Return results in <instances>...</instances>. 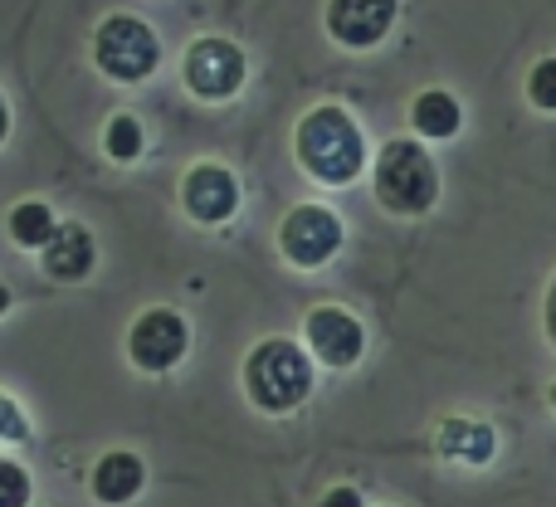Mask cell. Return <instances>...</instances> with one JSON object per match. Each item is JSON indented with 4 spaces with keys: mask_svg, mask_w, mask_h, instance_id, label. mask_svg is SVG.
I'll return each mask as SVG.
<instances>
[{
    "mask_svg": "<svg viewBox=\"0 0 556 507\" xmlns=\"http://www.w3.org/2000/svg\"><path fill=\"white\" fill-rule=\"evenodd\" d=\"M293 156L317 186H352L366 172V137L346 107L317 103L313 113L298 117Z\"/></svg>",
    "mask_w": 556,
    "mask_h": 507,
    "instance_id": "obj_1",
    "label": "cell"
},
{
    "mask_svg": "<svg viewBox=\"0 0 556 507\" xmlns=\"http://www.w3.org/2000/svg\"><path fill=\"white\" fill-rule=\"evenodd\" d=\"M244 395L254 410L288 415L313 395V356L288 337H264L250 356H244Z\"/></svg>",
    "mask_w": 556,
    "mask_h": 507,
    "instance_id": "obj_2",
    "label": "cell"
},
{
    "mask_svg": "<svg viewBox=\"0 0 556 507\" xmlns=\"http://www.w3.org/2000/svg\"><path fill=\"white\" fill-rule=\"evenodd\" d=\"M371 186L381 211L415 220V215L434 211V201H440V166L415 137H391L371 166Z\"/></svg>",
    "mask_w": 556,
    "mask_h": 507,
    "instance_id": "obj_3",
    "label": "cell"
},
{
    "mask_svg": "<svg viewBox=\"0 0 556 507\" xmlns=\"http://www.w3.org/2000/svg\"><path fill=\"white\" fill-rule=\"evenodd\" d=\"M93 64H98V74L113 78V84H142V78H152L156 64H162L156 29L147 25V20L127 15V10L98 20V29H93Z\"/></svg>",
    "mask_w": 556,
    "mask_h": 507,
    "instance_id": "obj_4",
    "label": "cell"
},
{
    "mask_svg": "<svg viewBox=\"0 0 556 507\" xmlns=\"http://www.w3.org/2000/svg\"><path fill=\"white\" fill-rule=\"evenodd\" d=\"M181 74H186V88H191L195 98H205V103H230V98L244 88L250 64H244V49L235 45V39L205 35L186 49Z\"/></svg>",
    "mask_w": 556,
    "mask_h": 507,
    "instance_id": "obj_5",
    "label": "cell"
},
{
    "mask_svg": "<svg viewBox=\"0 0 556 507\" xmlns=\"http://www.w3.org/2000/svg\"><path fill=\"white\" fill-rule=\"evenodd\" d=\"M191 352V327L176 307H147L127 332V356L137 371L147 376H166L181 366V356Z\"/></svg>",
    "mask_w": 556,
    "mask_h": 507,
    "instance_id": "obj_6",
    "label": "cell"
},
{
    "mask_svg": "<svg viewBox=\"0 0 556 507\" xmlns=\"http://www.w3.org/2000/svg\"><path fill=\"white\" fill-rule=\"evenodd\" d=\"M342 240H346V230L337 220V211H327V205H293L283 215V225H278V250H283V258L293 268L332 264Z\"/></svg>",
    "mask_w": 556,
    "mask_h": 507,
    "instance_id": "obj_7",
    "label": "cell"
},
{
    "mask_svg": "<svg viewBox=\"0 0 556 507\" xmlns=\"http://www.w3.org/2000/svg\"><path fill=\"white\" fill-rule=\"evenodd\" d=\"M303 342H307V356H317L323 366H332V371H346V366L362 362L366 352V332L362 322H356L346 307H313V313L303 317Z\"/></svg>",
    "mask_w": 556,
    "mask_h": 507,
    "instance_id": "obj_8",
    "label": "cell"
},
{
    "mask_svg": "<svg viewBox=\"0 0 556 507\" xmlns=\"http://www.w3.org/2000/svg\"><path fill=\"white\" fill-rule=\"evenodd\" d=\"M401 0H327V35L342 49H376L395 25Z\"/></svg>",
    "mask_w": 556,
    "mask_h": 507,
    "instance_id": "obj_9",
    "label": "cell"
},
{
    "mask_svg": "<svg viewBox=\"0 0 556 507\" xmlns=\"http://www.w3.org/2000/svg\"><path fill=\"white\" fill-rule=\"evenodd\" d=\"M181 205L195 225H225L240 211V181L215 162H201L181 176Z\"/></svg>",
    "mask_w": 556,
    "mask_h": 507,
    "instance_id": "obj_10",
    "label": "cell"
},
{
    "mask_svg": "<svg viewBox=\"0 0 556 507\" xmlns=\"http://www.w3.org/2000/svg\"><path fill=\"white\" fill-rule=\"evenodd\" d=\"M39 258H45V274L49 278H59V283H78V278L93 274L98 244H93V235H88L78 220H64L54 235H49V244L39 250Z\"/></svg>",
    "mask_w": 556,
    "mask_h": 507,
    "instance_id": "obj_11",
    "label": "cell"
},
{
    "mask_svg": "<svg viewBox=\"0 0 556 507\" xmlns=\"http://www.w3.org/2000/svg\"><path fill=\"white\" fill-rule=\"evenodd\" d=\"M93 498L103 503V507H123V503H132L137 493H142V483H147V464L137 459L132 449H108L103 459L93 464Z\"/></svg>",
    "mask_w": 556,
    "mask_h": 507,
    "instance_id": "obj_12",
    "label": "cell"
},
{
    "mask_svg": "<svg viewBox=\"0 0 556 507\" xmlns=\"http://www.w3.org/2000/svg\"><path fill=\"white\" fill-rule=\"evenodd\" d=\"M434 444H440V454L454 464H489L493 449H498V434L483 420H444Z\"/></svg>",
    "mask_w": 556,
    "mask_h": 507,
    "instance_id": "obj_13",
    "label": "cell"
},
{
    "mask_svg": "<svg viewBox=\"0 0 556 507\" xmlns=\"http://www.w3.org/2000/svg\"><path fill=\"white\" fill-rule=\"evenodd\" d=\"M410 123H415V132L430 137V142H450L464 127V107H459V98L444 93V88H425L410 103Z\"/></svg>",
    "mask_w": 556,
    "mask_h": 507,
    "instance_id": "obj_14",
    "label": "cell"
},
{
    "mask_svg": "<svg viewBox=\"0 0 556 507\" xmlns=\"http://www.w3.org/2000/svg\"><path fill=\"white\" fill-rule=\"evenodd\" d=\"M10 240L20 244V250H45L49 244V235L59 230V220H54V211H49L45 201H20L15 211H10Z\"/></svg>",
    "mask_w": 556,
    "mask_h": 507,
    "instance_id": "obj_15",
    "label": "cell"
},
{
    "mask_svg": "<svg viewBox=\"0 0 556 507\" xmlns=\"http://www.w3.org/2000/svg\"><path fill=\"white\" fill-rule=\"evenodd\" d=\"M142 147H147V137H142V123H137L132 113H117V117H108V127H103V152L113 156V162H137L142 156Z\"/></svg>",
    "mask_w": 556,
    "mask_h": 507,
    "instance_id": "obj_16",
    "label": "cell"
},
{
    "mask_svg": "<svg viewBox=\"0 0 556 507\" xmlns=\"http://www.w3.org/2000/svg\"><path fill=\"white\" fill-rule=\"evenodd\" d=\"M528 98H532V107H538V113H556V54H547V59H538V64H532Z\"/></svg>",
    "mask_w": 556,
    "mask_h": 507,
    "instance_id": "obj_17",
    "label": "cell"
},
{
    "mask_svg": "<svg viewBox=\"0 0 556 507\" xmlns=\"http://www.w3.org/2000/svg\"><path fill=\"white\" fill-rule=\"evenodd\" d=\"M29 498H35L29 473L15 459H0V507H29Z\"/></svg>",
    "mask_w": 556,
    "mask_h": 507,
    "instance_id": "obj_18",
    "label": "cell"
},
{
    "mask_svg": "<svg viewBox=\"0 0 556 507\" xmlns=\"http://www.w3.org/2000/svg\"><path fill=\"white\" fill-rule=\"evenodd\" d=\"M0 440H5V444H25V440H29V420H25V410H20V405L10 401L5 391H0Z\"/></svg>",
    "mask_w": 556,
    "mask_h": 507,
    "instance_id": "obj_19",
    "label": "cell"
},
{
    "mask_svg": "<svg viewBox=\"0 0 556 507\" xmlns=\"http://www.w3.org/2000/svg\"><path fill=\"white\" fill-rule=\"evenodd\" d=\"M317 507H362V493L346 489V483H342V489H332V493H327V498L317 503Z\"/></svg>",
    "mask_w": 556,
    "mask_h": 507,
    "instance_id": "obj_20",
    "label": "cell"
},
{
    "mask_svg": "<svg viewBox=\"0 0 556 507\" xmlns=\"http://www.w3.org/2000/svg\"><path fill=\"white\" fill-rule=\"evenodd\" d=\"M542 322H547V337H552V346H556V278H552V288H547V307H542Z\"/></svg>",
    "mask_w": 556,
    "mask_h": 507,
    "instance_id": "obj_21",
    "label": "cell"
},
{
    "mask_svg": "<svg viewBox=\"0 0 556 507\" xmlns=\"http://www.w3.org/2000/svg\"><path fill=\"white\" fill-rule=\"evenodd\" d=\"M10 137V103H5V93H0V142Z\"/></svg>",
    "mask_w": 556,
    "mask_h": 507,
    "instance_id": "obj_22",
    "label": "cell"
},
{
    "mask_svg": "<svg viewBox=\"0 0 556 507\" xmlns=\"http://www.w3.org/2000/svg\"><path fill=\"white\" fill-rule=\"evenodd\" d=\"M5 307H10V288L0 283V317H5Z\"/></svg>",
    "mask_w": 556,
    "mask_h": 507,
    "instance_id": "obj_23",
    "label": "cell"
},
{
    "mask_svg": "<svg viewBox=\"0 0 556 507\" xmlns=\"http://www.w3.org/2000/svg\"><path fill=\"white\" fill-rule=\"evenodd\" d=\"M552 410H556V381H552Z\"/></svg>",
    "mask_w": 556,
    "mask_h": 507,
    "instance_id": "obj_24",
    "label": "cell"
}]
</instances>
